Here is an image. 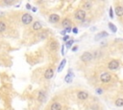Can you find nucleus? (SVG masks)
<instances>
[{
    "instance_id": "1",
    "label": "nucleus",
    "mask_w": 123,
    "mask_h": 110,
    "mask_svg": "<svg viewBox=\"0 0 123 110\" xmlns=\"http://www.w3.org/2000/svg\"><path fill=\"white\" fill-rule=\"evenodd\" d=\"M75 18L77 20H80V21H84L85 18H86V12L82 9H79L76 11L75 13Z\"/></svg>"
},
{
    "instance_id": "2",
    "label": "nucleus",
    "mask_w": 123,
    "mask_h": 110,
    "mask_svg": "<svg viewBox=\"0 0 123 110\" xmlns=\"http://www.w3.org/2000/svg\"><path fill=\"white\" fill-rule=\"evenodd\" d=\"M21 21H22L23 24L28 25V24H30L31 22L33 21V17H32V15L29 14V13H24V14L22 15V17H21Z\"/></svg>"
},
{
    "instance_id": "3",
    "label": "nucleus",
    "mask_w": 123,
    "mask_h": 110,
    "mask_svg": "<svg viewBox=\"0 0 123 110\" xmlns=\"http://www.w3.org/2000/svg\"><path fill=\"white\" fill-rule=\"evenodd\" d=\"M92 58H93V56H92V54L89 53V52H85V53L81 56V60L84 61V62H89V61H90Z\"/></svg>"
},
{
    "instance_id": "4",
    "label": "nucleus",
    "mask_w": 123,
    "mask_h": 110,
    "mask_svg": "<svg viewBox=\"0 0 123 110\" xmlns=\"http://www.w3.org/2000/svg\"><path fill=\"white\" fill-rule=\"evenodd\" d=\"M118 67H119V61L116 60V59H113L108 64V68L110 70H116Z\"/></svg>"
},
{
    "instance_id": "5",
    "label": "nucleus",
    "mask_w": 123,
    "mask_h": 110,
    "mask_svg": "<svg viewBox=\"0 0 123 110\" xmlns=\"http://www.w3.org/2000/svg\"><path fill=\"white\" fill-rule=\"evenodd\" d=\"M111 79H112V76L108 73V72H105V73H103V74H101V76H100V79H101V81L102 82H109L110 80H111Z\"/></svg>"
},
{
    "instance_id": "6",
    "label": "nucleus",
    "mask_w": 123,
    "mask_h": 110,
    "mask_svg": "<svg viewBox=\"0 0 123 110\" xmlns=\"http://www.w3.org/2000/svg\"><path fill=\"white\" fill-rule=\"evenodd\" d=\"M53 76H54V71H53V69H51V68L47 69V70L45 71V73H44V78H45L46 79H52Z\"/></svg>"
},
{
    "instance_id": "7",
    "label": "nucleus",
    "mask_w": 123,
    "mask_h": 110,
    "mask_svg": "<svg viewBox=\"0 0 123 110\" xmlns=\"http://www.w3.org/2000/svg\"><path fill=\"white\" fill-rule=\"evenodd\" d=\"M88 97H89V94H88V92H86V91H80V92H78V94H77V98H78L79 100H82V101L87 100Z\"/></svg>"
},
{
    "instance_id": "8",
    "label": "nucleus",
    "mask_w": 123,
    "mask_h": 110,
    "mask_svg": "<svg viewBox=\"0 0 123 110\" xmlns=\"http://www.w3.org/2000/svg\"><path fill=\"white\" fill-rule=\"evenodd\" d=\"M59 20H60V16L57 13H53L49 16V21H50L51 23H58Z\"/></svg>"
},
{
    "instance_id": "9",
    "label": "nucleus",
    "mask_w": 123,
    "mask_h": 110,
    "mask_svg": "<svg viewBox=\"0 0 123 110\" xmlns=\"http://www.w3.org/2000/svg\"><path fill=\"white\" fill-rule=\"evenodd\" d=\"M73 77H74V74L71 72V70H69L68 73H67V75L64 78V81L67 82V83H70L72 81V79H73Z\"/></svg>"
},
{
    "instance_id": "10",
    "label": "nucleus",
    "mask_w": 123,
    "mask_h": 110,
    "mask_svg": "<svg viewBox=\"0 0 123 110\" xmlns=\"http://www.w3.org/2000/svg\"><path fill=\"white\" fill-rule=\"evenodd\" d=\"M38 100H39V101H40V102H42V101H44L46 100V94H45L44 91H40V92L39 93Z\"/></svg>"
},
{
    "instance_id": "11",
    "label": "nucleus",
    "mask_w": 123,
    "mask_h": 110,
    "mask_svg": "<svg viewBox=\"0 0 123 110\" xmlns=\"http://www.w3.org/2000/svg\"><path fill=\"white\" fill-rule=\"evenodd\" d=\"M41 28H42V25H41V23L39 21H36V22H34V23H33V29L35 31H39Z\"/></svg>"
},
{
    "instance_id": "12",
    "label": "nucleus",
    "mask_w": 123,
    "mask_h": 110,
    "mask_svg": "<svg viewBox=\"0 0 123 110\" xmlns=\"http://www.w3.org/2000/svg\"><path fill=\"white\" fill-rule=\"evenodd\" d=\"M106 36H108V33H106V32H101V33H99L98 35H95V39H96V40H99V39L104 38V37H106Z\"/></svg>"
},
{
    "instance_id": "13",
    "label": "nucleus",
    "mask_w": 123,
    "mask_h": 110,
    "mask_svg": "<svg viewBox=\"0 0 123 110\" xmlns=\"http://www.w3.org/2000/svg\"><path fill=\"white\" fill-rule=\"evenodd\" d=\"M50 109L51 110H61L62 109V105L59 102H54V103H52Z\"/></svg>"
},
{
    "instance_id": "14",
    "label": "nucleus",
    "mask_w": 123,
    "mask_h": 110,
    "mask_svg": "<svg viewBox=\"0 0 123 110\" xmlns=\"http://www.w3.org/2000/svg\"><path fill=\"white\" fill-rule=\"evenodd\" d=\"M65 64H66V59H65V58H64V59L62 60L61 64L59 65V67H58V72H59V73L63 71V69L64 68V66H65Z\"/></svg>"
},
{
    "instance_id": "15",
    "label": "nucleus",
    "mask_w": 123,
    "mask_h": 110,
    "mask_svg": "<svg viewBox=\"0 0 123 110\" xmlns=\"http://www.w3.org/2000/svg\"><path fill=\"white\" fill-rule=\"evenodd\" d=\"M115 13H116V15H118V16H122V15H123V8H122L121 6L116 7V8H115Z\"/></svg>"
},
{
    "instance_id": "16",
    "label": "nucleus",
    "mask_w": 123,
    "mask_h": 110,
    "mask_svg": "<svg viewBox=\"0 0 123 110\" xmlns=\"http://www.w3.org/2000/svg\"><path fill=\"white\" fill-rule=\"evenodd\" d=\"M50 50H52V51H55L57 48H58V46H59V43L57 42V41H52L51 43H50Z\"/></svg>"
},
{
    "instance_id": "17",
    "label": "nucleus",
    "mask_w": 123,
    "mask_h": 110,
    "mask_svg": "<svg viewBox=\"0 0 123 110\" xmlns=\"http://www.w3.org/2000/svg\"><path fill=\"white\" fill-rule=\"evenodd\" d=\"M70 24H71V22H70V20H69V19H64V20H63L62 25H63L64 28H68V27H70Z\"/></svg>"
},
{
    "instance_id": "18",
    "label": "nucleus",
    "mask_w": 123,
    "mask_h": 110,
    "mask_svg": "<svg viewBox=\"0 0 123 110\" xmlns=\"http://www.w3.org/2000/svg\"><path fill=\"white\" fill-rule=\"evenodd\" d=\"M83 8H84V10H89L91 8V2H89V1L85 2L83 4Z\"/></svg>"
},
{
    "instance_id": "19",
    "label": "nucleus",
    "mask_w": 123,
    "mask_h": 110,
    "mask_svg": "<svg viewBox=\"0 0 123 110\" xmlns=\"http://www.w3.org/2000/svg\"><path fill=\"white\" fill-rule=\"evenodd\" d=\"M115 105L117 107H120V106H123V99H117L115 101Z\"/></svg>"
},
{
    "instance_id": "20",
    "label": "nucleus",
    "mask_w": 123,
    "mask_h": 110,
    "mask_svg": "<svg viewBox=\"0 0 123 110\" xmlns=\"http://www.w3.org/2000/svg\"><path fill=\"white\" fill-rule=\"evenodd\" d=\"M6 30V24L4 23V22L0 21V33H2Z\"/></svg>"
},
{
    "instance_id": "21",
    "label": "nucleus",
    "mask_w": 123,
    "mask_h": 110,
    "mask_svg": "<svg viewBox=\"0 0 123 110\" xmlns=\"http://www.w3.org/2000/svg\"><path fill=\"white\" fill-rule=\"evenodd\" d=\"M109 28H110L113 33H116V32H117V28H116L113 24H112V23H109Z\"/></svg>"
},
{
    "instance_id": "22",
    "label": "nucleus",
    "mask_w": 123,
    "mask_h": 110,
    "mask_svg": "<svg viewBox=\"0 0 123 110\" xmlns=\"http://www.w3.org/2000/svg\"><path fill=\"white\" fill-rule=\"evenodd\" d=\"M38 36H39V38H40V39H44V38L47 37V34H46V33H41V34H39Z\"/></svg>"
},
{
    "instance_id": "23",
    "label": "nucleus",
    "mask_w": 123,
    "mask_h": 110,
    "mask_svg": "<svg viewBox=\"0 0 123 110\" xmlns=\"http://www.w3.org/2000/svg\"><path fill=\"white\" fill-rule=\"evenodd\" d=\"M73 42H74L73 40H69V41H67V43H66V46H67V48H69V47L72 45Z\"/></svg>"
},
{
    "instance_id": "24",
    "label": "nucleus",
    "mask_w": 123,
    "mask_h": 110,
    "mask_svg": "<svg viewBox=\"0 0 123 110\" xmlns=\"http://www.w3.org/2000/svg\"><path fill=\"white\" fill-rule=\"evenodd\" d=\"M4 3L5 4H7V5H12V4H14V1H9V0H4Z\"/></svg>"
},
{
    "instance_id": "25",
    "label": "nucleus",
    "mask_w": 123,
    "mask_h": 110,
    "mask_svg": "<svg viewBox=\"0 0 123 110\" xmlns=\"http://www.w3.org/2000/svg\"><path fill=\"white\" fill-rule=\"evenodd\" d=\"M110 17H111V18H113V8H110Z\"/></svg>"
},
{
    "instance_id": "26",
    "label": "nucleus",
    "mask_w": 123,
    "mask_h": 110,
    "mask_svg": "<svg viewBox=\"0 0 123 110\" xmlns=\"http://www.w3.org/2000/svg\"><path fill=\"white\" fill-rule=\"evenodd\" d=\"M96 92H97V94H99V95H101L102 94V89H101V88H97V89H96Z\"/></svg>"
},
{
    "instance_id": "27",
    "label": "nucleus",
    "mask_w": 123,
    "mask_h": 110,
    "mask_svg": "<svg viewBox=\"0 0 123 110\" xmlns=\"http://www.w3.org/2000/svg\"><path fill=\"white\" fill-rule=\"evenodd\" d=\"M71 31H72L73 33H74V34H78V29H77V28H73Z\"/></svg>"
},
{
    "instance_id": "28",
    "label": "nucleus",
    "mask_w": 123,
    "mask_h": 110,
    "mask_svg": "<svg viewBox=\"0 0 123 110\" xmlns=\"http://www.w3.org/2000/svg\"><path fill=\"white\" fill-rule=\"evenodd\" d=\"M68 38H69V36H68V35H65V36H64V38H63V39H64V41H67V40H68Z\"/></svg>"
},
{
    "instance_id": "29",
    "label": "nucleus",
    "mask_w": 123,
    "mask_h": 110,
    "mask_svg": "<svg viewBox=\"0 0 123 110\" xmlns=\"http://www.w3.org/2000/svg\"><path fill=\"white\" fill-rule=\"evenodd\" d=\"M65 32H66V33H69V32H71V28H70V27H68V28H65Z\"/></svg>"
},
{
    "instance_id": "30",
    "label": "nucleus",
    "mask_w": 123,
    "mask_h": 110,
    "mask_svg": "<svg viewBox=\"0 0 123 110\" xmlns=\"http://www.w3.org/2000/svg\"><path fill=\"white\" fill-rule=\"evenodd\" d=\"M26 9L30 10V9H31V5H30V4H26Z\"/></svg>"
},
{
    "instance_id": "31",
    "label": "nucleus",
    "mask_w": 123,
    "mask_h": 110,
    "mask_svg": "<svg viewBox=\"0 0 123 110\" xmlns=\"http://www.w3.org/2000/svg\"><path fill=\"white\" fill-rule=\"evenodd\" d=\"M62 55H64V47H62Z\"/></svg>"
},
{
    "instance_id": "32",
    "label": "nucleus",
    "mask_w": 123,
    "mask_h": 110,
    "mask_svg": "<svg viewBox=\"0 0 123 110\" xmlns=\"http://www.w3.org/2000/svg\"><path fill=\"white\" fill-rule=\"evenodd\" d=\"M77 49H78L77 47H74V48H72V51H77Z\"/></svg>"
},
{
    "instance_id": "33",
    "label": "nucleus",
    "mask_w": 123,
    "mask_h": 110,
    "mask_svg": "<svg viewBox=\"0 0 123 110\" xmlns=\"http://www.w3.org/2000/svg\"><path fill=\"white\" fill-rule=\"evenodd\" d=\"M32 11H33V12H36V11H37V9H36V8H33V9H32Z\"/></svg>"
},
{
    "instance_id": "34",
    "label": "nucleus",
    "mask_w": 123,
    "mask_h": 110,
    "mask_svg": "<svg viewBox=\"0 0 123 110\" xmlns=\"http://www.w3.org/2000/svg\"><path fill=\"white\" fill-rule=\"evenodd\" d=\"M65 33H66V32H65V30H64V31H63V32H62V35H64Z\"/></svg>"
}]
</instances>
